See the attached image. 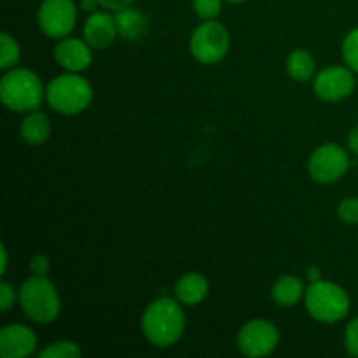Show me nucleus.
<instances>
[{
	"label": "nucleus",
	"mask_w": 358,
	"mask_h": 358,
	"mask_svg": "<svg viewBox=\"0 0 358 358\" xmlns=\"http://www.w3.org/2000/svg\"><path fill=\"white\" fill-rule=\"evenodd\" d=\"M350 159L345 149H341L336 143H327L322 145L311 154L308 170L310 175L320 184H332L339 180L343 175L348 171Z\"/></svg>",
	"instance_id": "nucleus-7"
},
{
	"label": "nucleus",
	"mask_w": 358,
	"mask_h": 358,
	"mask_svg": "<svg viewBox=\"0 0 358 358\" xmlns=\"http://www.w3.org/2000/svg\"><path fill=\"white\" fill-rule=\"evenodd\" d=\"M278 329L266 320H252L241 327L238 334V348L252 358L266 357L278 346Z\"/></svg>",
	"instance_id": "nucleus-9"
},
{
	"label": "nucleus",
	"mask_w": 358,
	"mask_h": 358,
	"mask_svg": "<svg viewBox=\"0 0 358 358\" xmlns=\"http://www.w3.org/2000/svg\"><path fill=\"white\" fill-rule=\"evenodd\" d=\"M315 93L325 101H339L353 93L355 77L346 66H329L315 77Z\"/></svg>",
	"instance_id": "nucleus-10"
},
{
	"label": "nucleus",
	"mask_w": 358,
	"mask_h": 358,
	"mask_svg": "<svg viewBox=\"0 0 358 358\" xmlns=\"http://www.w3.org/2000/svg\"><path fill=\"white\" fill-rule=\"evenodd\" d=\"M14 299H16V294H14V289L7 282L0 283V310L7 311L13 308Z\"/></svg>",
	"instance_id": "nucleus-25"
},
{
	"label": "nucleus",
	"mask_w": 358,
	"mask_h": 358,
	"mask_svg": "<svg viewBox=\"0 0 358 358\" xmlns=\"http://www.w3.org/2000/svg\"><path fill=\"white\" fill-rule=\"evenodd\" d=\"M189 48L199 63L213 65L229 51V31L219 21L206 20L192 31Z\"/></svg>",
	"instance_id": "nucleus-6"
},
{
	"label": "nucleus",
	"mask_w": 358,
	"mask_h": 358,
	"mask_svg": "<svg viewBox=\"0 0 358 358\" xmlns=\"http://www.w3.org/2000/svg\"><path fill=\"white\" fill-rule=\"evenodd\" d=\"M98 2H100V6L105 7V9L121 10V9H126V7L131 6L135 0H98Z\"/></svg>",
	"instance_id": "nucleus-27"
},
{
	"label": "nucleus",
	"mask_w": 358,
	"mask_h": 358,
	"mask_svg": "<svg viewBox=\"0 0 358 358\" xmlns=\"http://www.w3.org/2000/svg\"><path fill=\"white\" fill-rule=\"evenodd\" d=\"M7 262H9V257H7V248L2 247V273H6Z\"/></svg>",
	"instance_id": "nucleus-31"
},
{
	"label": "nucleus",
	"mask_w": 358,
	"mask_h": 358,
	"mask_svg": "<svg viewBox=\"0 0 358 358\" xmlns=\"http://www.w3.org/2000/svg\"><path fill=\"white\" fill-rule=\"evenodd\" d=\"M306 310L322 324H336L350 311V297L345 290L327 280L313 282L304 294Z\"/></svg>",
	"instance_id": "nucleus-4"
},
{
	"label": "nucleus",
	"mask_w": 358,
	"mask_h": 358,
	"mask_svg": "<svg viewBox=\"0 0 358 358\" xmlns=\"http://www.w3.org/2000/svg\"><path fill=\"white\" fill-rule=\"evenodd\" d=\"M0 98L9 110L34 112L45 98V90L35 72L10 69L0 80Z\"/></svg>",
	"instance_id": "nucleus-2"
},
{
	"label": "nucleus",
	"mask_w": 358,
	"mask_h": 358,
	"mask_svg": "<svg viewBox=\"0 0 358 358\" xmlns=\"http://www.w3.org/2000/svg\"><path fill=\"white\" fill-rule=\"evenodd\" d=\"M185 329V315L175 301L163 297L147 306L142 317V331L152 345L159 348L175 345Z\"/></svg>",
	"instance_id": "nucleus-1"
},
{
	"label": "nucleus",
	"mask_w": 358,
	"mask_h": 358,
	"mask_svg": "<svg viewBox=\"0 0 358 358\" xmlns=\"http://www.w3.org/2000/svg\"><path fill=\"white\" fill-rule=\"evenodd\" d=\"M306 294L303 282L296 276H282L271 289V297L278 306H296Z\"/></svg>",
	"instance_id": "nucleus-16"
},
{
	"label": "nucleus",
	"mask_w": 358,
	"mask_h": 358,
	"mask_svg": "<svg viewBox=\"0 0 358 358\" xmlns=\"http://www.w3.org/2000/svg\"><path fill=\"white\" fill-rule=\"evenodd\" d=\"M306 275H308V278L311 280V283L322 280V271L317 268V266H310V268L306 269Z\"/></svg>",
	"instance_id": "nucleus-29"
},
{
	"label": "nucleus",
	"mask_w": 358,
	"mask_h": 358,
	"mask_svg": "<svg viewBox=\"0 0 358 358\" xmlns=\"http://www.w3.org/2000/svg\"><path fill=\"white\" fill-rule=\"evenodd\" d=\"M115 27H117V35L122 41L135 42L145 37L149 30V21L145 14L140 13L135 7H126V9L115 10Z\"/></svg>",
	"instance_id": "nucleus-14"
},
{
	"label": "nucleus",
	"mask_w": 358,
	"mask_h": 358,
	"mask_svg": "<svg viewBox=\"0 0 358 358\" xmlns=\"http://www.w3.org/2000/svg\"><path fill=\"white\" fill-rule=\"evenodd\" d=\"M41 358H79L80 350L72 341H56L51 343L45 350H42Z\"/></svg>",
	"instance_id": "nucleus-20"
},
{
	"label": "nucleus",
	"mask_w": 358,
	"mask_h": 358,
	"mask_svg": "<svg viewBox=\"0 0 358 358\" xmlns=\"http://www.w3.org/2000/svg\"><path fill=\"white\" fill-rule=\"evenodd\" d=\"M37 346L34 331L27 325H7L0 332V355L3 358H23L31 355Z\"/></svg>",
	"instance_id": "nucleus-11"
},
{
	"label": "nucleus",
	"mask_w": 358,
	"mask_h": 358,
	"mask_svg": "<svg viewBox=\"0 0 358 358\" xmlns=\"http://www.w3.org/2000/svg\"><path fill=\"white\" fill-rule=\"evenodd\" d=\"M98 6H100L98 0H83V2H80V7H83L84 10H87V13H96Z\"/></svg>",
	"instance_id": "nucleus-30"
},
{
	"label": "nucleus",
	"mask_w": 358,
	"mask_h": 358,
	"mask_svg": "<svg viewBox=\"0 0 358 358\" xmlns=\"http://www.w3.org/2000/svg\"><path fill=\"white\" fill-rule=\"evenodd\" d=\"M315 69H317V63L315 58L304 49H297V51L290 52L289 59H287V72L292 79L296 80H308L313 77Z\"/></svg>",
	"instance_id": "nucleus-18"
},
{
	"label": "nucleus",
	"mask_w": 358,
	"mask_h": 358,
	"mask_svg": "<svg viewBox=\"0 0 358 358\" xmlns=\"http://www.w3.org/2000/svg\"><path fill=\"white\" fill-rule=\"evenodd\" d=\"M192 7L201 20H215L222 9V0H192Z\"/></svg>",
	"instance_id": "nucleus-22"
},
{
	"label": "nucleus",
	"mask_w": 358,
	"mask_h": 358,
	"mask_svg": "<svg viewBox=\"0 0 358 358\" xmlns=\"http://www.w3.org/2000/svg\"><path fill=\"white\" fill-rule=\"evenodd\" d=\"M338 215L343 222L358 224V198H346L339 203Z\"/></svg>",
	"instance_id": "nucleus-23"
},
{
	"label": "nucleus",
	"mask_w": 358,
	"mask_h": 358,
	"mask_svg": "<svg viewBox=\"0 0 358 358\" xmlns=\"http://www.w3.org/2000/svg\"><path fill=\"white\" fill-rule=\"evenodd\" d=\"M348 147H350V150H352V152L358 154V126H355V128L352 129V133H350Z\"/></svg>",
	"instance_id": "nucleus-28"
},
{
	"label": "nucleus",
	"mask_w": 358,
	"mask_h": 358,
	"mask_svg": "<svg viewBox=\"0 0 358 358\" xmlns=\"http://www.w3.org/2000/svg\"><path fill=\"white\" fill-rule=\"evenodd\" d=\"M91 45L80 38L65 37L55 48V58L66 72H83L93 62Z\"/></svg>",
	"instance_id": "nucleus-12"
},
{
	"label": "nucleus",
	"mask_w": 358,
	"mask_h": 358,
	"mask_svg": "<svg viewBox=\"0 0 358 358\" xmlns=\"http://www.w3.org/2000/svg\"><path fill=\"white\" fill-rule=\"evenodd\" d=\"M117 37L115 17L108 13H93L84 24V41L93 49H105Z\"/></svg>",
	"instance_id": "nucleus-13"
},
{
	"label": "nucleus",
	"mask_w": 358,
	"mask_h": 358,
	"mask_svg": "<svg viewBox=\"0 0 358 358\" xmlns=\"http://www.w3.org/2000/svg\"><path fill=\"white\" fill-rule=\"evenodd\" d=\"M49 259L45 255H35L34 259L30 261V269L35 276H45L49 273Z\"/></svg>",
	"instance_id": "nucleus-26"
},
{
	"label": "nucleus",
	"mask_w": 358,
	"mask_h": 358,
	"mask_svg": "<svg viewBox=\"0 0 358 358\" xmlns=\"http://www.w3.org/2000/svg\"><path fill=\"white\" fill-rule=\"evenodd\" d=\"M51 135V122L48 115L34 110L21 122V138L30 145H41Z\"/></svg>",
	"instance_id": "nucleus-17"
},
{
	"label": "nucleus",
	"mask_w": 358,
	"mask_h": 358,
	"mask_svg": "<svg viewBox=\"0 0 358 358\" xmlns=\"http://www.w3.org/2000/svg\"><path fill=\"white\" fill-rule=\"evenodd\" d=\"M343 58L346 65L358 73V28L350 31L343 42Z\"/></svg>",
	"instance_id": "nucleus-21"
},
{
	"label": "nucleus",
	"mask_w": 358,
	"mask_h": 358,
	"mask_svg": "<svg viewBox=\"0 0 358 358\" xmlns=\"http://www.w3.org/2000/svg\"><path fill=\"white\" fill-rule=\"evenodd\" d=\"M20 304L30 320L37 324H51L62 310L55 285L45 276H31L21 285Z\"/></svg>",
	"instance_id": "nucleus-5"
},
{
	"label": "nucleus",
	"mask_w": 358,
	"mask_h": 358,
	"mask_svg": "<svg viewBox=\"0 0 358 358\" xmlns=\"http://www.w3.org/2000/svg\"><path fill=\"white\" fill-rule=\"evenodd\" d=\"M227 2H231V3H240V2H245V0H227Z\"/></svg>",
	"instance_id": "nucleus-32"
},
{
	"label": "nucleus",
	"mask_w": 358,
	"mask_h": 358,
	"mask_svg": "<svg viewBox=\"0 0 358 358\" xmlns=\"http://www.w3.org/2000/svg\"><path fill=\"white\" fill-rule=\"evenodd\" d=\"M37 17L38 27L48 37L65 38L76 27L77 9L72 0H44Z\"/></svg>",
	"instance_id": "nucleus-8"
},
{
	"label": "nucleus",
	"mask_w": 358,
	"mask_h": 358,
	"mask_svg": "<svg viewBox=\"0 0 358 358\" xmlns=\"http://www.w3.org/2000/svg\"><path fill=\"white\" fill-rule=\"evenodd\" d=\"M45 100L56 112L65 115L79 114L90 107L93 100V87L76 72L55 77L45 87Z\"/></svg>",
	"instance_id": "nucleus-3"
},
{
	"label": "nucleus",
	"mask_w": 358,
	"mask_h": 358,
	"mask_svg": "<svg viewBox=\"0 0 358 358\" xmlns=\"http://www.w3.org/2000/svg\"><path fill=\"white\" fill-rule=\"evenodd\" d=\"M175 296H177L178 303L194 306L208 296V282L199 273H187L175 285Z\"/></svg>",
	"instance_id": "nucleus-15"
},
{
	"label": "nucleus",
	"mask_w": 358,
	"mask_h": 358,
	"mask_svg": "<svg viewBox=\"0 0 358 358\" xmlns=\"http://www.w3.org/2000/svg\"><path fill=\"white\" fill-rule=\"evenodd\" d=\"M0 44H2V58H0V69L9 70L14 69L17 62H20V44L16 42V38L10 37L9 34L0 35Z\"/></svg>",
	"instance_id": "nucleus-19"
},
{
	"label": "nucleus",
	"mask_w": 358,
	"mask_h": 358,
	"mask_svg": "<svg viewBox=\"0 0 358 358\" xmlns=\"http://www.w3.org/2000/svg\"><path fill=\"white\" fill-rule=\"evenodd\" d=\"M345 345L350 355L358 357V317L353 318L348 324V327H346Z\"/></svg>",
	"instance_id": "nucleus-24"
}]
</instances>
